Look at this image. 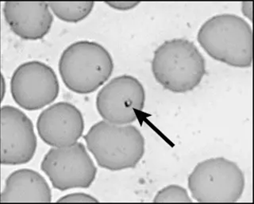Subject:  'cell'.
<instances>
[{"instance_id":"1","label":"cell","mask_w":254,"mask_h":204,"mask_svg":"<svg viewBox=\"0 0 254 204\" xmlns=\"http://www.w3.org/2000/svg\"><path fill=\"white\" fill-rule=\"evenodd\" d=\"M197 39L206 54L218 62L236 68L252 65V28L239 16H213L202 24Z\"/></svg>"},{"instance_id":"2","label":"cell","mask_w":254,"mask_h":204,"mask_svg":"<svg viewBox=\"0 0 254 204\" xmlns=\"http://www.w3.org/2000/svg\"><path fill=\"white\" fill-rule=\"evenodd\" d=\"M99 166L110 171L133 169L145 153V138L134 126L118 125L103 120L83 137Z\"/></svg>"},{"instance_id":"3","label":"cell","mask_w":254,"mask_h":204,"mask_svg":"<svg viewBox=\"0 0 254 204\" xmlns=\"http://www.w3.org/2000/svg\"><path fill=\"white\" fill-rule=\"evenodd\" d=\"M152 71L157 83L174 93L192 91L206 72L205 60L192 42L169 40L155 50Z\"/></svg>"},{"instance_id":"4","label":"cell","mask_w":254,"mask_h":204,"mask_svg":"<svg viewBox=\"0 0 254 204\" xmlns=\"http://www.w3.org/2000/svg\"><path fill=\"white\" fill-rule=\"evenodd\" d=\"M60 75L64 85L75 93H92L112 75L114 62L100 44L79 41L67 46L60 58Z\"/></svg>"},{"instance_id":"5","label":"cell","mask_w":254,"mask_h":204,"mask_svg":"<svg viewBox=\"0 0 254 204\" xmlns=\"http://www.w3.org/2000/svg\"><path fill=\"white\" fill-rule=\"evenodd\" d=\"M188 185L197 202L235 203L244 192L245 176L236 163L216 157L198 163Z\"/></svg>"},{"instance_id":"6","label":"cell","mask_w":254,"mask_h":204,"mask_svg":"<svg viewBox=\"0 0 254 204\" xmlns=\"http://www.w3.org/2000/svg\"><path fill=\"white\" fill-rule=\"evenodd\" d=\"M41 169L54 189L60 191L87 189L97 174L95 163L80 142L52 148L44 157Z\"/></svg>"},{"instance_id":"7","label":"cell","mask_w":254,"mask_h":204,"mask_svg":"<svg viewBox=\"0 0 254 204\" xmlns=\"http://www.w3.org/2000/svg\"><path fill=\"white\" fill-rule=\"evenodd\" d=\"M60 92L58 75L43 62L20 65L10 79V93L18 106L26 111H38L55 101Z\"/></svg>"},{"instance_id":"8","label":"cell","mask_w":254,"mask_h":204,"mask_svg":"<svg viewBox=\"0 0 254 204\" xmlns=\"http://www.w3.org/2000/svg\"><path fill=\"white\" fill-rule=\"evenodd\" d=\"M145 103V88L137 78L129 75L111 79L96 97V108L103 120L118 125L136 121Z\"/></svg>"},{"instance_id":"9","label":"cell","mask_w":254,"mask_h":204,"mask_svg":"<svg viewBox=\"0 0 254 204\" xmlns=\"http://www.w3.org/2000/svg\"><path fill=\"white\" fill-rule=\"evenodd\" d=\"M38 140L30 118L21 110L6 105L0 110V164L25 165L35 155Z\"/></svg>"},{"instance_id":"10","label":"cell","mask_w":254,"mask_h":204,"mask_svg":"<svg viewBox=\"0 0 254 204\" xmlns=\"http://www.w3.org/2000/svg\"><path fill=\"white\" fill-rule=\"evenodd\" d=\"M37 130L42 141L53 148L70 146L82 137L84 119L77 107L60 102L40 114Z\"/></svg>"},{"instance_id":"11","label":"cell","mask_w":254,"mask_h":204,"mask_svg":"<svg viewBox=\"0 0 254 204\" xmlns=\"http://www.w3.org/2000/svg\"><path fill=\"white\" fill-rule=\"evenodd\" d=\"M2 10L10 30L23 40L42 39L54 23L48 2H6Z\"/></svg>"},{"instance_id":"12","label":"cell","mask_w":254,"mask_h":204,"mask_svg":"<svg viewBox=\"0 0 254 204\" xmlns=\"http://www.w3.org/2000/svg\"><path fill=\"white\" fill-rule=\"evenodd\" d=\"M52 192L46 179L36 171H14L5 181L1 203H50Z\"/></svg>"},{"instance_id":"13","label":"cell","mask_w":254,"mask_h":204,"mask_svg":"<svg viewBox=\"0 0 254 204\" xmlns=\"http://www.w3.org/2000/svg\"><path fill=\"white\" fill-rule=\"evenodd\" d=\"M52 14L63 22H81L91 14L95 3L93 2H48Z\"/></svg>"},{"instance_id":"14","label":"cell","mask_w":254,"mask_h":204,"mask_svg":"<svg viewBox=\"0 0 254 204\" xmlns=\"http://www.w3.org/2000/svg\"><path fill=\"white\" fill-rule=\"evenodd\" d=\"M154 203H191L186 189L179 185H169L159 191L155 196Z\"/></svg>"},{"instance_id":"15","label":"cell","mask_w":254,"mask_h":204,"mask_svg":"<svg viewBox=\"0 0 254 204\" xmlns=\"http://www.w3.org/2000/svg\"><path fill=\"white\" fill-rule=\"evenodd\" d=\"M58 203H97L98 200L86 193H71L65 195L58 201Z\"/></svg>"},{"instance_id":"16","label":"cell","mask_w":254,"mask_h":204,"mask_svg":"<svg viewBox=\"0 0 254 204\" xmlns=\"http://www.w3.org/2000/svg\"><path fill=\"white\" fill-rule=\"evenodd\" d=\"M110 7L118 10H129L136 7L140 2H106Z\"/></svg>"},{"instance_id":"17","label":"cell","mask_w":254,"mask_h":204,"mask_svg":"<svg viewBox=\"0 0 254 204\" xmlns=\"http://www.w3.org/2000/svg\"><path fill=\"white\" fill-rule=\"evenodd\" d=\"M242 12L246 18L252 21L253 2H245L242 4Z\"/></svg>"},{"instance_id":"18","label":"cell","mask_w":254,"mask_h":204,"mask_svg":"<svg viewBox=\"0 0 254 204\" xmlns=\"http://www.w3.org/2000/svg\"><path fill=\"white\" fill-rule=\"evenodd\" d=\"M6 80H5L4 75H2V71H1V63H0V100L2 102L4 97H5V95H6Z\"/></svg>"},{"instance_id":"19","label":"cell","mask_w":254,"mask_h":204,"mask_svg":"<svg viewBox=\"0 0 254 204\" xmlns=\"http://www.w3.org/2000/svg\"><path fill=\"white\" fill-rule=\"evenodd\" d=\"M1 103H2V101L0 100V110H1Z\"/></svg>"}]
</instances>
